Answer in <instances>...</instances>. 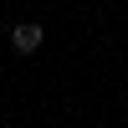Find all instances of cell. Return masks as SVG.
<instances>
[{
    "mask_svg": "<svg viewBox=\"0 0 128 128\" xmlns=\"http://www.w3.org/2000/svg\"><path fill=\"white\" fill-rule=\"evenodd\" d=\"M41 41H46V26H41V20H16V26H10V46H16L20 56H31Z\"/></svg>",
    "mask_w": 128,
    "mask_h": 128,
    "instance_id": "cell-1",
    "label": "cell"
}]
</instances>
